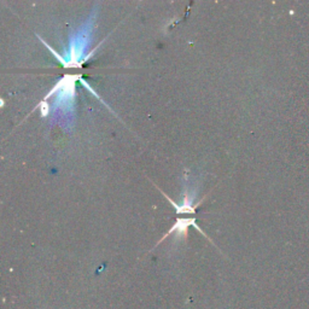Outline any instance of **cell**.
<instances>
[{
    "instance_id": "6da1fadb",
    "label": "cell",
    "mask_w": 309,
    "mask_h": 309,
    "mask_svg": "<svg viewBox=\"0 0 309 309\" xmlns=\"http://www.w3.org/2000/svg\"><path fill=\"white\" fill-rule=\"evenodd\" d=\"M189 226L196 227L197 231H198L199 233H202L203 236H205L204 233H203L202 229L199 228V227L196 225V220H195V219H179V220L177 221V222L174 223V226H173L172 228L169 229V231L167 232L165 236H163V238L161 239V241L159 242V244H160V243H162V242L165 241V238H167L169 235H172V233H174V232L180 233V235H183L184 237L186 238V237H187V227H189Z\"/></svg>"
},
{
    "instance_id": "7a4b0ae2",
    "label": "cell",
    "mask_w": 309,
    "mask_h": 309,
    "mask_svg": "<svg viewBox=\"0 0 309 309\" xmlns=\"http://www.w3.org/2000/svg\"><path fill=\"white\" fill-rule=\"evenodd\" d=\"M162 193H163V196H165L166 198L168 199V201L172 203V205H173V207H174L175 209H177V214H195L196 208L198 207V205L201 204V203H202V201H201V202H199V203H197L196 205H192V204H191V203H190V201H189V197H187V195H185L184 204L178 205L177 203H174V202H173L172 199L169 198V197L167 196L165 192H162Z\"/></svg>"
},
{
    "instance_id": "3957f363",
    "label": "cell",
    "mask_w": 309,
    "mask_h": 309,
    "mask_svg": "<svg viewBox=\"0 0 309 309\" xmlns=\"http://www.w3.org/2000/svg\"><path fill=\"white\" fill-rule=\"evenodd\" d=\"M39 108H40V111H41V116L45 117L47 116L48 111H50V108H48V104L46 103V101H42L40 104H39Z\"/></svg>"
}]
</instances>
